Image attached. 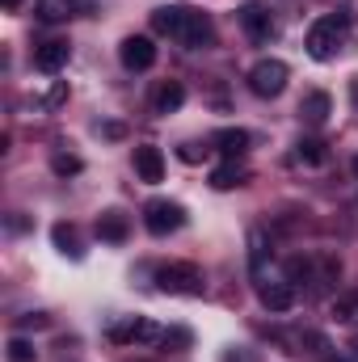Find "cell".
I'll use <instances>...</instances> for the list:
<instances>
[{"instance_id": "6da1fadb", "label": "cell", "mask_w": 358, "mask_h": 362, "mask_svg": "<svg viewBox=\"0 0 358 362\" xmlns=\"http://www.w3.org/2000/svg\"><path fill=\"white\" fill-rule=\"evenodd\" d=\"M152 25H156V34H169L185 51H202V47L215 42L211 17L198 13V8H190V4H165V8H156L152 13Z\"/></svg>"}, {"instance_id": "7a4b0ae2", "label": "cell", "mask_w": 358, "mask_h": 362, "mask_svg": "<svg viewBox=\"0 0 358 362\" xmlns=\"http://www.w3.org/2000/svg\"><path fill=\"white\" fill-rule=\"evenodd\" d=\"M350 34H354V25H350V17L346 13H325V17H316L312 21V30H308V55L312 59H333L337 51H346L350 47Z\"/></svg>"}, {"instance_id": "3957f363", "label": "cell", "mask_w": 358, "mask_h": 362, "mask_svg": "<svg viewBox=\"0 0 358 362\" xmlns=\"http://www.w3.org/2000/svg\"><path fill=\"white\" fill-rule=\"evenodd\" d=\"M156 286L165 295H202L207 291V278H202V270L194 262H169V266L156 270Z\"/></svg>"}, {"instance_id": "277c9868", "label": "cell", "mask_w": 358, "mask_h": 362, "mask_svg": "<svg viewBox=\"0 0 358 362\" xmlns=\"http://www.w3.org/2000/svg\"><path fill=\"white\" fill-rule=\"evenodd\" d=\"M287 81H291V68L282 59H258L249 68V89L258 93V97H278V93L287 89Z\"/></svg>"}, {"instance_id": "5b68a950", "label": "cell", "mask_w": 358, "mask_h": 362, "mask_svg": "<svg viewBox=\"0 0 358 362\" xmlns=\"http://www.w3.org/2000/svg\"><path fill=\"white\" fill-rule=\"evenodd\" d=\"M181 223H185V206H181V202L152 198V202L144 206V228H148L152 236H169V232H178Z\"/></svg>"}, {"instance_id": "8992f818", "label": "cell", "mask_w": 358, "mask_h": 362, "mask_svg": "<svg viewBox=\"0 0 358 362\" xmlns=\"http://www.w3.org/2000/svg\"><path fill=\"white\" fill-rule=\"evenodd\" d=\"M110 341H118V346H156V341H165V329L156 320H148V316H135L127 325H114Z\"/></svg>"}, {"instance_id": "52a82bcc", "label": "cell", "mask_w": 358, "mask_h": 362, "mask_svg": "<svg viewBox=\"0 0 358 362\" xmlns=\"http://www.w3.org/2000/svg\"><path fill=\"white\" fill-rule=\"evenodd\" d=\"M118 59H122L127 72H148V68L156 64V42H152L148 34H131V38H122Z\"/></svg>"}, {"instance_id": "ba28073f", "label": "cell", "mask_w": 358, "mask_h": 362, "mask_svg": "<svg viewBox=\"0 0 358 362\" xmlns=\"http://www.w3.org/2000/svg\"><path fill=\"white\" fill-rule=\"evenodd\" d=\"M241 25H245V34L253 38V42H270L274 34H278V25H274V13H270L266 4H258V0H249V4H241Z\"/></svg>"}, {"instance_id": "9c48e42d", "label": "cell", "mask_w": 358, "mask_h": 362, "mask_svg": "<svg viewBox=\"0 0 358 362\" xmlns=\"http://www.w3.org/2000/svg\"><path fill=\"white\" fill-rule=\"evenodd\" d=\"M68 59H72V42L68 38H51V42L34 47V68L47 72V76H55L59 68H68Z\"/></svg>"}, {"instance_id": "30bf717a", "label": "cell", "mask_w": 358, "mask_h": 362, "mask_svg": "<svg viewBox=\"0 0 358 362\" xmlns=\"http://www.w3.org/2000/svg\"><path fill=\"white\" fill-rule=\"evenodd\" d=\"M337 278H342V262L337 257H312V266H308V282H312V295H325V291H333L337 286Z\"/></svg>"}, {"instance_id": "8fae6325", "label": "cell", "mask_w": 358, "mask_h": 362, "mask_svg": "<svg viewBox=\"0 0 358 362\" xmlns=\"http://www.w3.org/2000/svg\"><path fill=\"white\" fill-rule=\"evenodd\" d=\"M135 177L148 181V185L165 181V156H161V148H152V144H139L135 148Z\"/></svg>"}, {"instance_id": "7c38bea8", "label": "cell", "mask_w": 358, "mask_h": 362, "mask_svg": "<svg viewBox=\"0 0 358 362\" xmlns=\"http://www.w3.org/2000/svg\"><path fill=\"white\" fill-rule=\"evenodd\" d=\"M258 299L266 312H291L295 308V282H262Z\"/></svg>"}, {"instance_id": "4fadbf2b", "label": "cell", "mask_w": 358, "mask_h": 362, "mask_svg": "<svg viewBox=\"0 0 358 362\" xmlns=\"http://www.w3.org/2000/svg\"><path fill=\"white\" fill-rule=\"evenodd\" d=\"M329 114H333V97H329L325 89H312L304 101H299V118H304L308 127H325Z\"/></svg>"}, {"instance_id": "5bb4252c", "label": "cell", "mask_w": 358, "mask_h": 362, "mask_svg": "<svg viewBox=\"0 0 358 362\" xmlns=\"http://www.w3.org/2000/svg\"><path fill=\"white\" fill-rule=\"evenodd\" d=\"M211 148H215L219 156L236 160V156H245V152H249V131H241V127H224V131H215V135H211Z\"/></svg>"}, {"instance_id": "9a60e30c", "label": "cell", "mask_w": 358, "mask_h": 362, "mask_svg": "<svg viewBox=\"0 0 358 362\" xmlns=\"http://www.w3.org/2000/svg\"><path fill=\"white\" fill-rule=\"evenodd\" d=\"M97 236H101L105 245H122V240L131 236V219H127L122 211H101V215H97Z\"/></svg>"}, {"instance_id": "2e32d148", "label": "cell", "mask_w": 358, "mask_h": 362, "mask_svg": "<svg viewBox=\"0 0 358 362\" xmlns=\"http://www.w3.org/2000/svg\"><path fill=\"white\" fill-rule=\"evenodd\" d=\"M76 8H85V4H81V0H38V4H34V17L47 21V25H59V21H68V17H76Z\"/></svg>"}, {"instance_id": "e0dca14e", "label": "cell", "mask_w": 358, "mask_h": 362, "mask_svg": "<svg viewBox=\"0 0 358 362\" xmlns=\"http://www.w3.org/2000/svg\"><path fill=\"white\" fill-rule=\"evenodd\" d=\"M181 105H185V85L181 81H165L152 93V114H178Z\"/></svg>"}, {"instance_id": "ac0fdd59", "label": "cell", "mask_w": 358, "mask_h": 362, "mask_svg": "<svg viewBox=\"0 0 358 362\" xmlns=\"http://www.w3.org/2000/svg\"><path fill=\"white\" fill-rule=\"evenodd\" d=\"M245 181H249V169L236 165V160H224L219 169H211V189H236Z\"/></svg>"}, {"instance_id": "d6986e66", "label": "cell", "mask_w": 358, "mask_h": 362, "mask_svg": "<svg viewBox=\"0 0 358 362\" xmlns=\"http://www.w3.org/2000/svg\"><path fill=\"white\" fill-rule=\"evenodd\" d=\"M299 346H304L308 354H316L321 362H342L333 354V341H329L325 333H316V329H304V333H299Z\"/></svg>"}, {"instance_id": "ffe728a7", "label": "cell", "mask_w": 358, "mask_h": 362, "mask_svg": "<svg viewBox=\"0 0 358 362\" xmlns=\"http://www.w3.org/2000/svg\"><path fill=\"white\" fill-rule=\"evenodd\" d=\"M266 257H270V236L262 228H253V232H249V270H253V278H262Z\"/></svg>"}, {"instance_id": "44dd1931", "label": "cell", "mask_w": 358, "mask_h": 362, "mask_svg": "<svg viewBox=\"0 0 358 362\" xmlns=\"http://www.w3.org/2000/svg\"><path fill=\"white\" fill-rule=\"evenodd\" d=\"M51 240H55V249L68 253V257H81V253H85V249H81V236H76L72 223H55V228H51Z\"/></svg>"}, {"instance_id": "7402d4cb", "label": "cell", "mask_w": 358, "mask_h": 362, "mask_svg": "<svg viewBox=\"0 0 358 362\" xmlns=\"http://www.w3.org/2000/svg\"><path fill=\"white\" fill-rule=\"evenodd\" d=\"M295 160L316 169V165H325V160H329V152H325V144H321V139H299V144H295Z\"/></svg>"}, {"instance_id": "603a6c76", "label": "cell", "mask_w": 358, "mask_h": 362, "mask_svg": "<svg viewBox=\"0 0 358 362\" xmlns=\"http://www.w3.org/2000/svg\"><path fill=\"white\" fill-rule=\"evenodd\" d=\"M68 93H72V89H68V81H51V85H47V93H42V97H34V105L51 114V110H59V105L68 101Z\"/></svg>"}, {"instance_id": "cb8c5ba5", "label": "cell", "mask_w": 358, "mask_h": 362, "mask_svg": "<svg viewBox=\"0 0 358 362\" xmlns=\"http://www.w3.org/2000/svg\"><path fill=\"white\" fill-rule=\"evenodd\" d=\"M81 169H85V160H81L76 152H55V156H51V173H55V177H76Z\"/></svg>"}, {"instance_id": "d4e9b609", "label": "cell", "mask_w": 358, "mask_h": 362, "mask_svg": "<svg viewBox=\"0 0 358 362\" xmlns=\"http://www.w3.org/2000/svg\"><path fill=\"white\" fill-rule=\"evenodd\" d=\"M4 354H8V362H34V346L21 341V337H13V341L4 346Z\"/></svg>"}, {"instance_id": "484cf974", "label": "cell", "mask_w": 358, "mask_h": 362, "mask_svg": "<svg viewBox=\"0 0 358 362\" xmlns=\"http://www.w3.org/2000/svg\"><path fill=\"white\" fill-rule=\"evenodd\" d=\"M333 316H337V320H358V291L333 303Z\"/></svg>"}, {"instance_id": "4316f807", "label": "cell", "mask_w": 358, "mask_h": 362, "mask_svg": "<svg viewBox=\"0 0 358 362\" xmlns=\"http://www.w3.org/2000/svg\"><path fill=\"white\" fill-rule=\"evenodd\" d=\"M207 152H211V148H202V144H181V148H178V156L185 160V165H198V160H207Z\"/></svg>"}, {"instance_id": "83f0119b", "label": "cell", "mask_w": 358, "mask_h": 362, "mask_svg": "<svg viewBox=\"0 0 358 362\" xmlns=\"http://www.w3.org/2000/svg\"><path fill=\"white\" fill-rule=\"evenodd\" d=\"M47 325H51L47 312H30V316H21V329H47Z\"/></svg>"}, {"instance_id": "f1b7e54d", "label": "cell", "mask_w": 358, "mask_h": 362, "mask_svg": "<svg viewBox=\"0 0 358 362\" xmlns=\"http://www.w3.org/2000/svg\"><path fill=\"white\" fill-rule=\"evenodd\" d=\"M165 346H190V329H173V333H165Z\"/></svg>"}, {"instance_id": "f546056e", "label": "cell", "mask_w": 358, "mask_h": 362, "mask_svg": "<svg viewBox=\"0 0 358 362\" xmlns=\"http://www.w3.org/2000/svg\"><path fill=\"white\" fill-rule=\"evenodd\" d=\"M101 135H105V139H122V135H127V127H122V122H105V127H101Z\"/></svg>"}, {"instance_id": "4dcf8cb0", "label": "cell", "mask_w": 358, "mask_h": 362, "mask_svg": "<svg viewBox=\"0 0 358 362\" xmlns=\"http://www.w3.org/2000/svg\"><path fill=\"white\" fill-rule=\"evenodd\" d=\"M4 8H8V13H17V8H21V0H4Z\"/></svg>"}, {"instance_id": "1f68e13d", "label": "cell", "mask_w": 358, "mask_h": 362, "mask_svg": "<svg viewBox=\"0 0 358 362\" xmlns=\"http://www.w3.org/2000/svg\"><path fill=\"white\" fill-rule=\"evenodd\" d=\"M350 169H354V177H358V156H354V160H350Z\"/></svg>"}, {"instance_id": "d6a6232c", "label": "cell", "mask_w": 358, "mask_h": 362, "mask_svg": "<svg viewBox=\"0 0 358 362\" xmlns=\"http://www.w3.org/2000/svg\"><path fill=\"white\" fill-rule=\"evenodd\" d=\"M354 350H358V337H354Z\"/></svg>"}]
</instances>
